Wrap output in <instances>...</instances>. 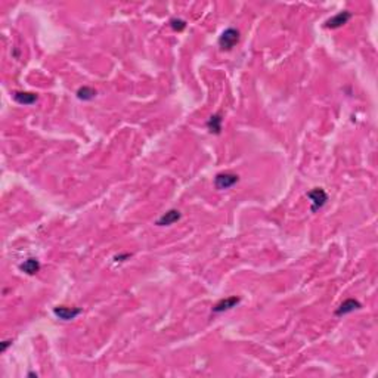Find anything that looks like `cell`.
I'll list each match as a JSON object with an SVG mask.
<instances>
[{
	"label": "cell",
	"instance_id": "obj_1",
	"mask_svg": "<svg viewBox=\"0 0 378 378\" xmlns=\"http://www.w3.org/2000/svg\"><path fill=\"white\" fill-rule=\"evenodd\" d=\"M240 42V31L235 28H226L219 37V48L224 52L232 51Z\"/></svg>",
	"mask_w": 378,
	"mask_h": 378
},
{
	"label": "cell",
	"instance_id": "obj_2",
	"mask_svg": "<svg viewBox=\"0 0 378 378\" xmlns=\"http://www.w3.org/2000/svg\"><path fill=\"white\" fill-rule=\"evenodd\" d=\"M308 198L312 203V211L313 213L318 211L319 208H322L326 204V201H328V195H326V192L324 191L322 188H315V189H312V191H309L308 192Z\"/></svg>",
	"mask_w": 378,
	"mask_h": 378
},
{
	"label": "cell",
	"instance_id": "obj_3",
	"mask_svg": "<svg viewBox=\"0 0 378 378\" xmlns=\"http://www.w3.org/2000/svg\"><path fill=\"white\" fill-rule=\"evenodd\" d=\"M238 180H240L238 174H234V173H219L214 177V186L217 189H229L235 183H238Z\"/></svg>",
	"mask_w": 378,
	"mask_h": 378
},
{
	"label": "cell",
	"instance_id": "obj_4",
	"mask_svg": "<svg viewBox=\"0 0 378 378\" xmlns=\"http://www.w3.org/2000/svg\"><path fill=\"white\" fill-rule=\"evenodd\" d=\"M53 313L61 321H72L82 313V309L79 308H67V306H58L53 309Z\"/></svg>",
	"mask_w": 378,
	"mask_h": 378
},
{
	"label": "cell",
	"instance_id": "obj_5",
	"mask_svg": "<svg viewBox=\"0 0 378 378\" xmlns=\"http://www.w3.org/2000/svg\"><path fill=\"white\" fill-rule=\"evenodd\" d=\"M352 18V14L349 11H343V12H338L337 15H334L332 18L326 19L325 21V27L326 28H331V30H335V28H340L343 27L344 24H347V21Z\"/></svg>",
	"mask_w": 378,
	"mask_h": 378
},
{
	"label": "cell",
	"instance_id": "obj_6",
	"mask_svg": "<svg viewBox=\"0 0 378 378\" xmlns=\"http://www.w3.org/2000/svg\"><path fill=\"white\" fill-rule=\"evenodd\" d=\"M241 298L237 297V295H232V297H228L224 300H220L219 303L213 308V313H222V312H228L234 308H237L240 305Z\"/></svg>",
	"mask_w": 378,
	"mask_h": 378
},
{
	"label": "cell",
	"instance_id": "obj_7",
	"mask_svg": "<svg viewBox=\"0 0 378 378\" xmlns=\"http://www.w3.org/2000/svg\"><path fill=\"white\" fill-rule=\"evenodd\" d=\"M362 308V305L359 303L358 300H353V298H347L344 300L342 305L338 306V309L335 310V315L337 316H344V315H349L355 310H359Z\"/></svg>",
	"mask_w": 378,
	"mask_h": 378
},
{
	"label": "cell",
	"instance_id": "obj_8",
	"mask_svg": "<svg viewBox=\"0 0 378 378\" xmlns=\"http://www.w3.org/2000/svg\"><path fill=\"white\" fill-rule=\"evenodd\" d=\"M180 217H182L180 211L173 208V210H169V211H166L164 214H161V216L155 220V224H157V226H170V224L176 223L177 220H180Z\"/></svg>",
	"mask_w": 378,
	"mask_h": 378
},
{
	"label": "cell",
	"instance_id": "obj_9",
	"mask_svg": "<svg viewBox=\"0 0 378 378\" xmlns=\"http://www.w3.org/2000/svg\"><path fill=\"white\" fill-rule=\"evenodd\" d=\"M19 269L24 274H27V275H35L37 272L40 271V261L37 258H34V257H30L24 263L19 264Z\"/></svg>",
	"mask_w": 378,
	"mask_h": 378
},
{
	"label": "cell",
	"instance_id": "obj_10",
	"mask_svg": "<svg viewBox=\"0 0 378 378\" xmlns=\"http://www.w3.org/2000/svg\"><path fill=\"white\" fill-rule=\"evenodd\" d=\"M12 98L19 105H33L37 102V95L31 92H14Z\"/></svg>",
	"mask_w": 378,
	"mask_h": 378
},
{
	"label": "cell",
	"instance_id": "obj_11",
	"mask_svg": "<svg viewBox=\"0 0 378 378\" xmlns=\"http://www.w3.org/2000/svg\"><path fill=\"white\" fill-rule=\"evenodd\" d=\"M207 127H208V132L213 133V135H220L222 132V117L220 114H214L210 117V120L207 121Z\"/></svg>",
	"mask_w": 378,
	"mask_h": 378
},
{
	"label": "cell",
	"instance_id": "obj_12",
	"mask_svg": "<svg viewBox=\"0 0 378 378\" xmlns=\"http://www.w3.org/2000/svg\"><path fill=\"white\" fill-rule=\"evenodd\" d=\"M95 96H96V90L89 86H83L77 90V98L80 101H92L95 99Z\"/></svg>",
	"mask_w": 378,
	"mask_h": 378
},
{
	"label": "cell",
	"instance_id": "obj_13",
	"mask_svg": "<svg viewBox=\"0 0 378 378\" xmlns=\"http://www.w3.org/2000/svg\"><path fill=\"white\" fill-rule=\"evenodd\" d=\"M170 25L174 31H183L186 28V22L180 18H173L170 19Z\"/></svg>",
	"mask_w": 378,
	"mask_h": 378
},
{
	"label": "cell",
	"instance_id": "obj_14",
	"mask_svg": "<svg viewBox=\"0 0 378 378\" xmlns=\"http://www.w3.org/2000/svg\"><path fill=\"white\" fill-rule=\"evenodd\" d=\"M130 257H132L130 253H123V254H117V256L114 257V260H116V261H126V260H129Z\"/></svg>",
	"mask_w": 378,
	"mask_h": 378
},
{
	"label": "cell",
	"instance_id": "obj_15",
	"mask_svg": "<svg viewBox=\"0 0 378 378\" xmlns=\"http://www.w3.org/2000/svg\"><path fill=\"white\" fill-rule=\"evenodd\" d=\"M11 344H12V340H8V342H3V343H2V352H5Z\"/></svg>",
	"mask_w": 378,
	"mask_h": 378
}]
</instances>
